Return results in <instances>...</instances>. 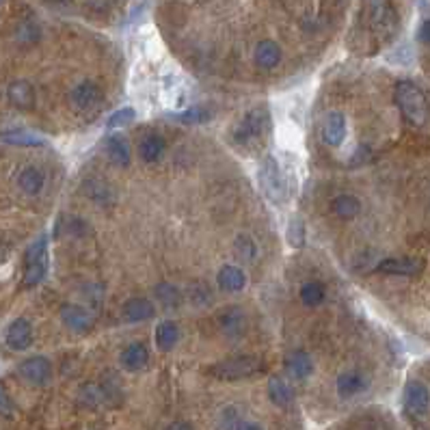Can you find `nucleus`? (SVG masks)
Wrapping results in <instances>:
<instances>
[{
    "label": "nucleus",
    "instance_id": "nucleus-6",
    "mask_svg": "<svg viewBox=\"0 0 430 430\" xmlns=\"http://www.w3.org/2000/svg\"><path fill=\"white\" fill-rule=\"evenodd\" d=\"M18 374L31 385H48L52 379V363L46 357H28L18 365Z\"/></svg>",
    "mask_w": 430,
    "mask_h": 430
},
{
    "label": "nucleus",
    "instance_id": "nucleus-12",
    "mask_svg": "<svg viewBox=\"0 0 430 430\" xmlns=\"http://www.w3.org/2000/svg\"><path fill=\"white\" fill-rule=\"evenodd\" d=\"M61 320L67 329H72L74 333H87L91 329V316L82 307L78 305H65L61 309Z\"/></svg>",
    "mask_w": 430,
    "mask_h": 430
},
{
    "label": "nucleus",
    "instance_id": "nucleus-24",
    "mask_svg": "<svg viewBox=\"0 0 430 430\" xmlns=\"http://www.w3.org/2000/svg\"><path fill=\"white\" fill-rule=\"evenodd\" d=\"M331 210L335 216L339 219H353L359 214L361 210V204H359V199L355 195H348V193H344V195H337L333 202H331Z\"/></svg>",
    "mask_w": 430,
    "mask_h": 430
},
{
    "label": "nucleus",
    "instance_id": "nucleus-34",
    "mask_svg": "<svg viewBox=\"0 0 430 430\" xmlns=\"http://www.w3.org/2000/svg\"><path fill=\"white\" fill-rule=\"evenodd\" d=\"M174 119H178L180 124H202L208 119V115L202 106H195V108H186V110L178 112Z\"/></svg>",
    "mask_w": 430,
    "mask_h": 430
},
{
    "label": "nucleus",
    "instance_id": "nucleus-13",
    "mask_svg": "<svg viewBox=\"0 0 430 430\" xmlns=\"http://www.w3.org/2000/svg\"><path fill=\"white\" fill-rule=\"evenodd\" d=\"M9 100L20 110H31L35 106V89L31 82L15 80L9 84Z\"/></svg>",
    "mask_w": 430,
    "mask_h": 430
},
{
    "label": "nucleus",
    "instance_id": "nucleus-10",
    "mask_svg": "<svg viewBox=\"0 0 430 430\" xmlns=\"http://www.w3.org/2000/svg\"><path fill=\"white\" fill-rule=\"evenodd\" d=\"M5 341L11 351H26L28 346L33 344V327L26 318H18L9 325L7 329V335H5Z\"/></svg>",
    "mask_w": 430,
    "mask_h": 430
},
{
    "label": "nucleus",
    "instance_id": "nucleus-5",
    "mask_svg": "<svg viewBox=\"0 0 430 430\" xmlns=\"http://www.w3.org/2000/svg\"><path fill=\"white\" fill-rule=\"evenodd\" d=\"M257 180H260V188L262 193L275 204H281L285 197V184H283V176L279 162L273 156H266L260 162V171H257Z\"/></svg>",
    "mask_w": 430,
    "mask_h": 430
},
{
    "label": "nucleus",
    "instance_id": "nucleus-39",
    "mask_svg": "<svg viewBox=\"0 0 430 430\" xmlns=\"http://www.w3.org/2000/svg\"><path fill=\"white\" fill-rule=\"evenodd\" d=\"M236 430H264L260 424H253V422H245V424H240Z\"/></svg>",
    "mask_w": 430,
    "mask_h": 430
},
{
    "label": "nucleus",
    "instance_id": "nucleus-36",
    "mask_svg": "<svg viewBox=\"0 0 430 430\" xmlns=\"http://www.w3.org/2000/svg\"><path fill=\"white\" fill-rule=\"evenodd\" d=\"M236 327L242 329V327H245V318L240 316L238 311H229V313H225V316H223V329L229 331V333H234Z\"/></svg>",
    "mask_w": 430,
    "mask_h": 430
},
{
    "label": "nucleus",
    "instance_id": "nucleus-25",
    "mask_svg": "<svg viewBox=\"0 0 430 430\" xmlns=\"http://www.w3.org/2000/svg\"><path fill=\"white\" fill-rule=\"evenodd\" d=\"M167 145L158 134H150L138 143V154L145 162H158L164 154Z\"/></svg>",
    "mask_w": 430,
    "mask_h": 430
},
{
    "label": "nucleus",
    "instance_id": "nucleus-18",
    "mask_svg": "<svg viewBox=\"0 0 430 430\" xmlns=\"http://www.w3.org/2000/svg\"><path fill=\"white\" fill-rule=\"evenodd\" d=\"M335 387H337V393H339L341 398H353V396L361 393V391L367 387V383H365L363 374H359V372H353V370H351V372H344V374L337 377Z\"/></svg>",
    "mask_w": 430,
    "mask_h": 430
},
{
    "label": "nucleus",
    "instance_id": "nucleus-32",
    "mask_svg": "<svg viewBox=\"0 0 430 430\" xmlns=\"http://www.w3.org/2000/svg\"><path fill=\"white\" fill-rule=\"evenodd\" d=\"M156 297H158V301L164 303L167 307H178V303H180V299H182L180 290L174 288L171 283H160L158 288H156Z\"/></svg>",
    "mask_w": 430,
    "mask_h": 430
},
{
    "label": "nucleus",
    "instance_id": "nucleus-14",
    "mask_svg": "<svg viewBox=\"0 0 430 430\" xmlns=\"http://www.w3.org/2000/svg\"><path fill=\"white\" fill-rule=\"evenodd\" d=\"M119 361H122V365H124L128 372H138V370H143V367L148 365L150 353H148L145 346H143V344L134 341V344H130V346H126V348L122 351Z\"/></svg>",
    "mask_w": 430,
    "mask_h": 430
},
{
    "label": "nucleus",
    "instance_id": "nucleus-21",
    "mask_svg": "<svg viewBox=\"0 0 430 430\" xmlns=\"http://www.w3.org/2000/svg\"><path fill=\"white\" fill-rule=\"evenodd\" d=\"M0 138L5 143H11V145H24V148L46 145V138L31 130H7V132H0Z\"/></svg>",
    "mask_w": 430,
    "mask_h": 430
},
{
    "label": "nucleus",
    "instance_id": "nucleus-31",
    "mask_svg": "<svg viewBox=\"0 0 430 430\" xmlns=\"http://www.w3.org/2000/svg\"><path fill=\"white\" fill-rule=\"evenodd\" d=\"M234 249H236V253L242 257L245 262H253L255 257H257V245H255V240H253V238H249L247 234H242V236H238V238H236Z\"/></svg>",
    "mask_w": 430,
    "mask_h": 430
},
{
    "label": "nucleus",
    "instance_id": "nucleus-26",
    "mask_svg": "<svg viewBox=\"0 0 430 430\" xmlns=\"http://www.w3.org/2000/svg\"><path fill=\"white\" fill-rule=\"evenodd\" d=\"M104 148H106L108 158H110L115 164H119V167H128V164H130V150H128V145H126L124 138H119V136H108L106 143H104Z\"/></svg>",
    "mask_w": 430,
    "mask_h": 430
},
{
    "label": "nucleus",
    "instance_id": "nucleus-1",
    "mask_svg": "<svg viewBox=\"0 0 430 430\" xmlns=\"http://www.w3.org/2000/svg\"><path fill=\"white\" fill-rule=\"evenodd\" d=\"M271 110L262 104L255 106L253 110H249L245 117L238 122V126L232 132V143L238 148L251 150L257 148L260 143L266 138V134L271 132Z\"/></svg>",
    "mask_w": 430,
    "mask_h": 430
},
{
    "label": "nucleus",
    "instance_id": "nucleus-37",
    "mask_svg": "<svg viewBox=\"0 0 430 430\" xmlns=\"http://www.w3.org/2000/svg\"><path fill=\"white\" fill-rule=\"evenodd\" d=\"M419 41L430 46V20H426L422 26H419Z\"/></svg>",
    "mask_w": 430,
    "mask_h": 430
},
{
    "label": "nucleus",
    "instance_id": "nucleus-20",
    "mask_svg": "<svg viewBox=\"0 0 430 430\" xmlns=\"http://www.w3.org/2000/svg\"><path fill=\"white\" fill-rule=\"evenodd\" d=\"M156 346L162 351V353H169V351H174L176 348V344L180 339V329L176 322H171V320H164L156 327Z\"/></svg>",
    "mask_w": 430,
    "mask_h": 430
},
{
    "label": "nucleus",
    "instance_id": "nucleus-3",
    "mask_svg": "<svg viewBox=\"0 0 430 430\" xmlns=\"http://www.w3.org/2000/svg\"><path fill=\"white\" fill-rule=\"evenodd\" d=\"M262 370H264V363L260 357L240 355V357H232V359L214 363L208 372L221 381H240V379H249L257 374V372H262Z\"/></svg>",
    "mask_w": 430,
    "mask_h": 430
},
{
    "label": "nucleus",
    "instance_id": "nucleus-38",
    "mask_svg": "<svg viewBox=\"0 0 430 430\" xmlns=\"http://www.w3.org/2000/svg\"><path fill=\"white\" fill-rule=\"evenodd\" d=\"M167 430H193V426L186 424V422H176V424H171Z\"/></svg>",
    "mask_w": 430,
    "mask_h": 430
},
{
    "label": "nucleus",
    "instance_id": "nucleus-27",
    "mask_svg": "<svg viewBox=\"0 0 430 430\" xmlns=\"http://www.w3.org/2000/svg\"><path fill=\"white\" fill-rule=\"evenodd\" d=\"M322 299H325V288H322V283H318V281H307L303 288H301V301H303L307 307L320 305Z\"/></svg>",
    "mask_w": 430,
    "mask_h": 430
},
{
    "label": "nucleus",
    "instance_id": "nucleus-30",
    "mask_svg": "<svg viewBox=\"0 0 430 430\" xmlns=\"http://www.w3.org/2000/svg\"><path fill=\"white\" fill-rule=\"evenodd\" d=\"M46 277V262H33L26 264L24 275H22V288H33Z\"/></svg>",
    "mask_w": 430,
    "mask_h": 430
},
{
    "label": "nucleus",
    "instance_id": "nucleus-28",
    "mask_svg": "<svg viewBox=\"0 0 430 430\" xmlns=\"http://www.w3.org/2000/svg\"><path fill=\"white\" fill-rule=\"evenodd\" d=\"M136 117V110L126 106V108H119V110H115L110 117L106 119V128L108 130H117V128H126L134 122Z\"/></svg>",
    "mask_w": 430,
    "mask_h": 430
},
{
    "label": "nucleus",
    "instance_id": "nucleus-15",
    "mask_svg": "<svg viewBox=\"0 0 430 430\" xmlns=\"http://www.w3.org/2000/svg\"><path fill=\"white\" fill-rule=\"evenodd\" d=\"M122 316L126 322H143V320H150L154 316V305L148 299H130L124 309H122Z\"/></svg>",
    "mask_w": 430,
    "mask_h": 430
},
{
    "label": "nucleus",
    "instance_id": "nucleus-23",
    "mask_svg": "<svg viewBox=\"0 0 430 430\" xmlns=\"http://www.w3.org/2000/svg\"><path fill=\"white\" fill-rule=\"evenodd\" d=\"M268 398L273 400L277 407H290L294 403V391H292V387L285 383L283 379L273 377L268 381Z\"/></svg>",
    "mask_w": 430,
    "mask_h": 430
},
{
    "label": "nucleus",
    "instance_id": "nucleus-8",
    "mask_svg": "<svg viewBox=\"0 0 430 430\" xmlns=\"http://www.w3.org/2000/svg\"><path fill=\"white\" fill-rule=\"evenodd\" d=\"M100 100H102V91H100L98 84L91 82V80H84V82L76 84V87L72 89V93H70V102H72L74 110H89Z\"/></svg>",
    "mask_w": 430,
    "mask_h": 430
},
{
    "label": "nucleus",
    "instance_id": "nucleus-2",
    "mask_svg": "<svg viewBox=\"0 0 430 430\" xmlns=\"http://www.w3.org/2000/svg\"><path fill=\"white\" fill-rule=\"evenodd\" d=\"M396 104L400 108V112L405 115V119L411 124V126H424L428 122V115H430V108H428V100L424 96V91L417 87L415 82L411 80H400L396 84Z\"/></svg>",
    "mask_w": 430,
    "mask_h": 430
},
{
    "label": "nucleus",
    "instance_id": "nucleus-19",
    "mask_svg": "<svg viewBox=\"0 0 430 430\" xmlns=\"http://www.w3.org/2000/svg\"><path fill=\"white\" fill-rule=\"evenodd\" d=\"M255 61L264 70H275L281 63V48L271 39L260 41L255 48Z\"/></svg>",
    "mask_w": 430,
    "mask_h": 430
},
{
    "label": "nucleus",
    "instance_id": "nucleus-17",
    "mask_svg": "<svg viewBox=\"0 0 430 430\" xmlns=\"http://www.w3.org/2000/svg\"><path fill=\"white\" fill-rule=\"evenodd\" d=\"M216 281H219L221 288L227 290V292H240L245 285H247V275H245L238 266H234V264H225V266L219 271Z\"/></svg>",
    "mask_w": 430,
    "mask_h": 430
},
{
    "label": "nucleus",
    "instance_id": "nucleus-4",
    "mask_svg": "<svg viewBox=\"0 0 430 430\" xmlns=\"http://www.w3.org/2000/svg\"><path fill=\"white\" fill-rule=\"evenodd\" d=\"M363 3L367 9L372 31L381 39H391L398 31V13L391 0H363Z\"/></svg>",
    "mask_w": 430,
    "mask_h": 430
},
{
    "label": "nucleus",
    "instance_id": "nucleus-41",
    "mask_svg": "<svg viewBox=\"0 0 430 430\" xmlns=\"http://www.w3.org/2000/svg\"><path fill=\"white\" fill-rule=\"evenodd\" d=\"M0 3H3V0H0Z\"/></svg>",
    "mask_w": 430,
    "mask_h": 430
},
{
    "label": "nucleus",
    "instance_id": "nucleus-33",
    "mask_svg": "<svg viewBox=\"0 0 430 430\" xmlns=\"http://www.w3.org/2000/svg\"><path fill=\"white\" fill-rule=\"evenodd\" d=\"M46 251H48V240L46 236L37 238L31 247L26 249V257L24 262L26 264H33V262H46Z\"/></svg>",
    "mask_w": 430,
    "mask_h": 430
},
{
    "label": "nucleus",
    "instance_id": "nucleus-22",
    "mask_svg": "<svg viewBox=\"0 0 430 430\" xmlns=\"http://www.w3.org/2000/svg\"><path fill=\"white\" fill-rule=\"evenodd\" d=\"M18 186L26 195H37L44 188V174L37 167H24L18 174Z\"/></svg>",
    "mask_w": 430,
    "mask_h": 430
},
{
    "label": "nucleus",
    "instance_id": "nucleus-40",
    "mask_svg": "<svg viewBox=\"0 0 430 430\" xmlns=\"http://www.w3.org/2000/svg\"><path fill=\"white\" fill-rule=\"evenodd\" d=\"M9 257V247L5 242H0V264H5Z\"/></svg>",
    "mask_w": 430,
    "mask_h": 430
},
{
    "label": "nucleus",
    "instance_id": "nucleus-9",
    "mask_svg": "<svg viewBox=\"0 0 430 430\" xmlns=\"http://www.w3.org/2000/svg\"><path fill=\"white\" fill-rule=\"evenodd\" d=\"M379 271L385 275H403V277H415L424 271V260L419 257H389L379 264Z\"/></svg>",
    "mask_w": 430,
    "mask_h": 430
},
{
    "label": "nucleus",
    "instance_id": "nucleus-29",
    "mask_svg": "<svg viewBox=\"0 0 430 430\" xmlns=\"http://www.w3.org/2000/svg\"><path fill=\"white\" fill-rule=\"evenodd\" d=\"M305 234H307V229H305V223L301 219H292L288 229H285V238H288V245L294 247V249L305 247Z\"/></svg>",
    "mask_w": 430,
    "mask_h": 430
},
{
    "label": "nucleus",
    "instance_id": "nucleus-7",
    "mask_svg": "<svg viewBox=\"0 0 430 430\" xmlns=\"http://www.w3.org/2000/svg\"><path fill=\"white\" fill-rule=\"evenodd\" d=\"M405 409L413 417H424L430 409V391L422 381H409L405 387Z\"/></svg>",
    "mask_w": 430,
    "mask_h": 430
},
{
    "label": "nucleus",
    "instance_id": "nucleus-16",
    "mask_svg": "<svg viewBox=\"0 0 430 430\" xmlns=\"http://www.w3.org/2000/svg\"><path fill=\"white\" fill-rule=\"evenodd\" d=\"M285 370H288V374L297 381H305L311 377L313 372V361L311 357L305 353V351H294L288 361H285Z\"/></svg>",
    "mask_w": 430,
    "mask_h": 430
},
{
    "label": "nucleus",
    "instance_id": "nucleus-35",
    "mask_svg": "<svg viewBox=\"0 0 430 430\" xmlns=\"http://www.w3.org/2000/svg\"><path fill=\"white\" fill-rule=\"evenodd\" d=\"M15 413V407H13V400L9 398L7 393V387L0 383V415L3 417H11Z\"/></svg>",
    "mask_w": 430,
    "mask_h": 430
},
{
    "label": "nucleus",
    "instance_id": "nucleus-11",
    "mask_svg": "<svg viewBox=\"0 0 430 430\" xmlns=\"http://www.w3.org/2000/svg\"><path fill=\"white\" fill-rule=\"evenodd\" d=\"M322 138L329 143L331 148H339L346 141V117L341 112L333 110L325 117L322 124Z\"/></svg>",
    "mask_w": 430,
    "mask_h": 430
}]
</instances>
